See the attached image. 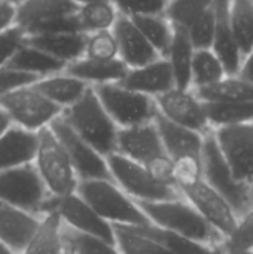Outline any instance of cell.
<instances>
[{
    "instance_id": "obj_1",
    "label": "cell",
    "mask_w": 253,
    "mask_h": 254,
    "mask_svg": "<svg viewBox=\"0 0 253 254\" xmlns=\"http://www.w3.org/2000/svg\"><path fill=\"white\" fill-rule=\"evenodd\" d=\"M137 205L151 223L161 229L212 247L222 246L225 241L224 237L213 229L207 220L182 196L170 201L137 202Z\"/></svg>"
},
{
    "instance_id": "obj_2",
    "label": "cell",
    "mask_w": 253,
    "mask_h": 254,
    "mask_svg": "<svg viewBox=\"0 0 253 254\" xmlns=\"http://www.w3.org/2000/svg\"><path fill=\"white\" fill-rule=\"evenodd\" d=\"M67 125L104 158L116 150L118 127L101 106L95 91L89 86L70 107L61 112Z\"/></svg>"
},
{
    "instance_id": "obj_3",
    "label": "cell",
    "mask_w": 253,
    "mask_h": 254,
    "mask_svg": "<svg viewBox=\"0 0 253 254\" xmlns=\"http://www.w3.org/2000/svg\"><path fill=\"white\" fill-rule=\"evenodd\" d=\"M112 180L136 202H158L180 198L177 188L160 177L154 170L116 152L106 156Z\"/></svg>"
},
{
    "instance_id": "obj_4",
    "label": "cell",
    "mask_w": 253,
    "mask_h": 254,
    "mask_svg": "<svg viewBox=\"0 0 253 254\" xmlns=\"http://www.w3.org/2000/svg\"><path fill=\"white\" fill-rule=\"evenodd\" d=\"M76 193L110 225L143 226L151 223L137 202L124 193L113 180L79 182Z\"/></svg>"
},
{
    "instance_id": "obj_5",
    "label": "cell",
    "mask_w": 253,
    "mask_h": 254,
    "mask_svg": "<svg viewBox=\"0 0 253 254\" xmlns=\"http://www.w3.org/2000/svg\"><path fill=\"white\" fill-rule=\"evenodd\" d=\"M78 9L72 0H24L15 6V25L25 36L82 31Z\"/></svg>"
},
{
    "instance_id": "obj_6",
    "label": "cell",
    "mask_w": 253,
    "mask_h": 254,
    "mask_svg": "<svg viewBox=\"0 0 253 254\" xmlns=\"http://www.w3.org/2000/svg\"><path fill=\"white\" fill-rule=\"evenodd\" d=\"M37 150L33 164L49 196H64L76 192L79 180L55 134L46 127L37 132Z\"/></svg>"
},
{
    "instance_id": "obj_7",
    "label": "cell",
    "mask_w": 253,
    "mask_h": 254,
    "mask_svg": "<svg viewBox=\"0 0 253 254\" xmlns=\"http://www.w3.org/2000/svg\"><path fill=\"white\" fill-rule=\"evenodd\" d=\"M201 165L203 179L231 204L239 217H243L252 210L253 188L236 180L215 141L212 131L204 135L201 149Z\"/></svg>"
},
{
    "instance_id": "obj_8",
    "label": "cell",
    "mask_w": 253,
    "mask_h": 254,
    "mask_svg": "<svg viewBox=\"0 0 253 254\" xmlns=\"http://www.w3.org/2000/svg\"><path fill=\"white\" fill-rule=\"evenodd\" d=\"M115 152L154 170L160 177L173 183L170 179L171 161L164 150L154 121L128 128H119Z\"/></svg>"
},
{
    "instance_id": "obj_9",
    "label": "cell",
    "mask_w": 253,
    "mask_h": 254,
    "mask_svg": "<svg viewBox=\"0 0 253 254\" xmlns=\"http://www.w3.org/2000/svg\"><path fill=\"white\" fill-rule=\"evenodd\" d=\"M92 88L118 128L152 122L157 115V106L152 97L131 91L119 82L101 83Z\"/></svg>"
},
{
    "instance_id": "obj_10",
    "label": "cell",
    "mask_w": 253,
    "mask_h": 254,
    "mask_svg": "<svg viewBox=\"0 0 253 254\" xmlns=\"http://www.w3.org/2000/svg\"><path fill=\"white\" fill-rule=\"evenodd\" d=\"M0 106L13 125L33 132H39L49 127V124L63 112V109L43 97L33 83L3 95L0 98Z\"/></svg>"
},
{
    "instance_id": "obj_11",
    "label": "cell",
    "mask_w": 253,
    "mask_h": 254,
    "mask_svg": "<svg viewBox=\"0 0 253 254\" xmlns=\"http://www.w3.org/2000/svg\"><path fill=\"white\" fill-rule=\"evenodd\" d=\"M48 211L57 213L61 222L75 232L91 235L115 244L112 225L103 220L76 192L64 196H48L42 204L39 214L43 216Z\"/></svg>"
},
{
    "instance_id": "obj_12",
    "label": "cell",
    "mask_w": 253,
    "mask_h": 254,
    "mask_svg": "<svg viewBox=\"0 0 253 254\" xmlns=\"http://www.w3.org/2000/svg\"><path fill=\"white\" fill-rule=\"evenodd\" d=\"M48 196L49 193L33 162L0 173L1 204L39 214Z\"/></svg>"
},
{
    "instance_id": "obj_13",
    "label": "cell",
    "mask_w": 253,
    "mask_h": 254,
    "mask_svg": "<svg viewBox=\"0 0 253 254\" xmlns=\"http://www.w3.org/2000/svg\"><path fill=\"white\" fill-rule=\"evenodd\" d=\"M49 128L64 147L79 182L112 180L106 158L100 155L92 146H89L84 138H81L67 125L61 115L49 124Z\"/></svg>"
},
{
    "instance_id": "obj_14",
    "label": "cell",
    "mask_w": 253,
    "mask_h": 254,
    "mask_svg": "<svg viewBox=\"0 0 253 254\" xmlns=\"http://www.w3.org/2000/svg\"><path fill=\"white\" fill-rule=\"evenodd\" d=\"M177 190L182 198H185L207 220V223L224 237V240L233 235L240 217L231 204L204 179L180 186Z\"/></svg>"
},
{
    "instance_id": "obj_15",
    "label": "cell",
    "mask_w": 253,
    "mask_h": 254,
    "mask_svg": "<svg viewBox=\"0 0 253 254\" xmlns=\"http://www.w3.org/2000/svg\"><path fill=\"white\" fill-rule=\"evenodd\" d=\"M212 134L236 180L253 188V122L221 127Z\"/></svg>"
},
{
    "instance_id": "obj_16",
    "label": "cell",
    "mask_w": 253,
    "mask_h": 254,
    "mask_svg": "<svg viewBox=\"0 0 253 254\" xmlns=\"http://www.w3.org/2000/svg\"><path fill=\"white\" fill-rule=\"evenodd\" d=\"M154 100L157 112L166 119L203 135L212 131L206 116L204 103L195 95L192 88L180 89L174 86Z\"/></svg>"
},
{
    "instance_id": "obj_17",
    "label": "cell",
    "mask_w": 253,
    "mask_h": 254,
    "mask_svg": "<svg viewBox=\"0 0 253 254\" xmlns=\"http://www.w3.org/2000/svg\"><path fill=\"white\" fill-rule=\"evenodd\" d=\"M112 31L118 43L119 60L128 68H137L160 58L158 52L151 46L128 16L119 13Z\"/></svg>"
},
{
    "instance_id": "obj_18",
    "label": "cell",
    "mask_w": 253,
    "mask_h": 254,
    "mask_svg": "<svg viewBox=\"0 0 253 254\" xmlns=\"http://www.w3.org/2000/svg\"><path fill=\"white\" fill-rule=\"evenodd\" d=\"M42 216L0 202V243L21 254L39 229Z\"/></svg>"
},
{
    "instance_id": "obj_19",
    "label": "cell",
    "mask_w": 253,
    "mask_h": 254,
    "mask_svg": "<svg viewBox=\"0 0 253 254\" xmlns=\"http://www.w3.org/2000/svg\"><path fill=\"white\" fill-rule=\"evenodd\" d=\"M230 1L231 0H213L215 36H213L212 51L221 60L225 73L228 76H236L240 71L243 55L236 43L230 25V15H228Z\"/></svg>"
},
{
    "instance_id": "obj_20",
    "label": "cell",
    "mask_w": 253,
    "mask_h": 254,
    "mask_svg": "<svg viewBox=\"0 0 253 254\" xmlns=\"http://www.w3.org/2000/svg\"><path fill=\"white\" fill-rule=\"evenodd\" d=\"M119 83L131 91L149 95L152 98L174 88L170 64L163 57L142 67L128 68L125 77Z\"/></svg>"
},
{
    "instance_id": "obj_21",
    "label": "cell",
    "mask_w": 253,
    "mask_h": 254,
    "mask_svg": "<svg viewBox=\"0 0 253 254\" xmlns=\"http://www.w3.org/2000/svg\"><path fill=\"white\" fill-rule=\"evenodd\" d=\"M154 124L157 127L161 143L170 161L182 156H201L204 141L203 134L177 125L161 116L158 112L154 118Z\"/></svg>"
},
{
    "instance_id": "obj_22",
    "label": "cell",
    "mask_w": 253,
    "mask_h": 254,
    "mask_svg": "<svg viewBox=\"0 0 253 254\" xmlns=\"http://www.w3.org/2000/svg\"><path fill=\"white\" fill-rule=\"evenodd\" d=\"M37 132L10 125L0 135V173L31 164L37 150Z\"/></svg>"
},
{
    "instance_id": "obj_23",
    "label": "cell",
    "mask_w": 253,
    "mask_h": 254,
    "mask_svg": "<svg viewBox=\"0 0 253 254\" xmlns=\"http://www.w3.org/2000/svg\"><path fill=\"white\" fill-rule=\"evenodd\" d=\"M86 37L88 34L82 31L46 33V34L25 36V43L46 52L52 58L67 65L85 55Z\"/></svg>"
},
{
    "instance_id": "obj_24",
    "label": "cell",
    "mask_w": 253,
    "mask_h": 254,
    "mask_svg": "<svg viewBox=\"0 0 253 254\" xmlns=\"http://www.w3.org/2000/svg\"><path fill=\"white\" fill-rule=\"evenodd\" d=\"M128 71V67L118 60H91V58H79L66 65L64 73L85 82L89 86L121 82Z\"/></svg>"
},
{
    "instance_id": "obj_25",
    "label": "cell",
    "mask_w": 253,
    "mask_h": 254,
    "mask_svg": "<svg viewBox=\"0 0 253 254\" xmlns=\"http://www.w3.org/2000/svg\"><path fill=\"white\" fill-rule=\"evenodd\" d=\"M33 85L43 97H46L51 103L63 110L75 104L89 88V85L85 82L64 71L40 77Z\"/></svg>"
},
{
    "instance_id": "obj_26",
    "label": "cell",
    "mask_w": 253,
    "mask_h": 254,
    "mask_svg": "<svg viewBox=\"0 0 253 254\" xmlns=\"http://www.w3.org/2000/svg\"><path fill=\"white\" fill-rule=\"evenodd\" d=\"M194 51L195 49L189 40L188 31L180 27H173V39L164 58L170 64L176 88L191 89V67Z\"/></svg>"
},
{
    "instance_id": "obj_27",
    "label": "cell",
    "mask_w": 253,
    "mask_h": 254,
    "mask_svg": "<svg viewBox=\"0 0 253 254\" xmlns=\"http://www.w3.org/2000/svg\"><path fill=\"white\" fill-rule=\"evenodd\" d=\"M203 103H236L253 100V83L239 74L225 76L221 80L192 89Z\"/></svg>"
},
{
    "instance_id": "obj_28",
    "label": "cell",
    "mask_w": 253,
    "mask_h": 254,
    "mask_svg": "<svg viewBox=\"0 0 253 254\" xmlns=\"http://www.w3.org/2000/svg\"><path fill=\"white\" fill-rule=\"evenodd\" d=\"M7 67L34 74L37 77H45L49 74L64 71L66 64L52 58L43 51L24 43L19 48V51L12 57V60L7 63Z\"/></svg>"
},
{
    "instance_id": "obj_29",
    "label": "cell",
    "mask_w": 253,
    "mask_h": 254,
    "mask_svg": "<svg viewBox=\"0 0 253 254\" xmlns=\"http://www.w3.org/2000/svg\"><path fill=\"white\" fill-rule=\"evenodd\" d=\"M134 228L139 232H142L143 235L163 244L171 254H218L222 247V246L212 247L207 244H201L198 241H194V240L180 237L177 234H173L170 231L161 229V228L155 226L154 223L143 225V226H134Z\"/></svg>"
},
{
    "instance_id": "obj_30",
    "label": "cell",
    "mask_w": 253,
    "mask_h": 254,
    "mask_svg": "<svg viewBox=\"0 0 253 254\" xmlns=\"http://www.w3.org/2000/svg\"><path fill=\"white\" fill-rule=\"evenodd\" d=\"M204 110L212 129L253 122V100L236 103H204Z\"/></svg>"
},
{
    "instance_id": "obj_31",
    "label": "cell",
    "mask_w": 253,
    "mask_h": 254,
    "mask_svg": "<svg viewBox=\"0 0 253 254\" xmlns=\"http://www.w3.org/2000/svg\"><path fill=\"white\" fill-rule=\"evenodd\" d=\"M160 57H166L173 39V25L161 15H137L130 18Z\"/></svg>"
},
{
    "instance_id": "obj_32",
    "label": "cell",
    "mask_w": 253,
    "mask_h": 254,
    "mask_svg": "<svg viewBox=\"0 0 253 254\" xmlns=\"http://www.w3.org/2000/svg\"><path fill=\"white\" fill-rule=\"evenodd\" d=\"M228 15L233 36L245 57L253 49V1L231 0Z\"/></svg>"
},
{
    "instance_id": "obj_33",
    "label": "cell",
    "mask_w": 253,
    "mask_h": 254,
    "mask_svg": "<svg viewBox=\"0 0 253 254\" xmlns=\"http://www.w3.org/2000/svg\"><path fill=\"white\" fill-rule=\"evenodd\" d=\"M119 254H171L158 241L143 235L134 226L112 225Z\"/></svg>"
},
{
    "instance_id": "obj_34",
    "label": "cell",
    "mask_w": 253,
    "mask_h": 254,
    "mask_svg": "<svg viewBox=\"0 0 253 254\" xmlns=\"http://www.w3.org/2000/svg\"><path fill=\"white\" fill-rule=\"evenodd\" d=\"M118 16L119 12L110 0L82 4L78 9V19L81 24V30L86 34L112 30Z\"/></svg>"
},
{
    "instance_id": "obj_35",
    "label": "cell",
    "mask_w": 253,
    "mask_h": 254,
    "mask_svg": "<svg viewBox=\"0 0 253 254\" xmlns=\"http://www.w3.org/2000/svg\"><path fill=\"white\" fill-rule=\"evenodd\" d=\"M225 68L212 49H195L191 67V88L212 85L225 77Z\"/></svg>"
},
{
    "instance_id": "obj_36",
    "label": "cell",
    "mask_w": 253,
    "mask_h": 254,
    "mask_svg": "<svg viewBox=\"0 0 253 254\" xmlns=\"http://www.w3.org/2000/svg\"><path fill=\"white\" fill-rule=\"evenodd\" d=\"M212 7L213 0H169L164 15L173 27L188 30Z\"/></svg>"
},
{
    "instance_id": "obj_37",
    "label": "cell",
    "mask_w": 253,
    "mask_h": 254,
    "mask_svg": "<svg viewBox=\"0 0 253 254\" xmlns=\"http://www.w3.org/2000/svg\"><path fill=\"white\" fill-rule=\"evenodd\" d=\"M61 226V219L57 213L48 211L42 216V222L33 238L28 241L21 254H49L54 238Z\"/></svg>"
},
{
    "instance_id": "obj_38",
    "label": "cell",
    "mask_w": 253,
    "mask_h": 254,
    "mask_svg": "<svg viewBox=\"0 0 253 254\" xmlns=\"http://www.w3.org/2000/svg\"><path fill=\"white\" fill-rule=\"evenodd\" d=\"M85 58L91 60H118L119 49L112 30L95 31L88 34L85 46Z\"/></svg>"
},
{
    "instance_id": "obj_39",
    "label": "cell",
    "mask_w": 253,
    "mask_h": 254,
    "mask_svg": "<svg viewBox=\"0 0 253 254\" xmlns=\"http://www.w3.org/2000/svg\"><path fill=\"white\" fill-rule=\"evenodd\" d=\"M170 179L176 188L194 183L203 179L201 156H182L171 159L170 162Z\"/></svg>"
},
{
    "instance_id": "obj_40",
    "label": "cell",
    "mask_w": 253,
    "mask_h": 254,
    "mask_svg": "<svg viewBox=\"0 0 253 254\" xmlns=\"http://www.w3.org/2000/svg\"><path fill=\"white\" fill-rule=\"evenodd\" d=\"M186 31L194 49H212L215 36V9H209Z\"/></svg>"
},
{
    "instance_id": "obj_41",
    "label": "cell",
    "mask_w": 253,
    "mask_h": 254,
    "mask_svg": "<svg viewBox=\"0 0 253 254\" xmlns=\"http://www.w3.org/2000/svg\"><path fill=\"white\" fill-rule=\"evenodd\" d=\"M222 249L227 253L253 249V208L239 219L236 231L224 241Z\"/></svg>"
},
{
    "instance_id": "obj_42",
    "label": "cell",
    "mask_w": 253,
    "mask_h": 254,
    "mask_svg": "<svg viewBox=\"0 0 253 254\" xmlns=\"http://www.w3.org/2000/svg\"><path fill=\"white\" fill-rule=\"evenodd\" d=\"M121 15L128 18L137 15H161L169 0H110Z\"/></svg>"
},
{
    "instance_id": "obj_43",
    "label": "cell",
    "mask_w": 253,
    "mask_h": 254,
    "mask_svg": "<svg viewBox=\"0 0 253 254\" xmlns=\"http://www.w3.org/2000/svg\"><path fill=\"white\" fill-rule=\"evenodd\" d=\"M25 43V33L15 24L0 31V67L7 65L12 57Z\"/></svg>"
},
{
    "instance_id": "obj_44",
    "label": "cell",
    "mask_w": 253,
    "mask_h": 254,
    "mask_svg": "<svg viewBox=\"0 0 253 254\" xmlns=\"http://www.w3.org/2000/svg\"><path fill=\"white\" fill-rule=\"evenodd\" d=\"M40 77L25 73V71H19L15 68H10L7 65L0 67V98L18 88L27 86L34 83L36 80H39Z\"/></svg>"
},
{
    "instance_id": "obj_45",
    "label": "cell",
    "mask_w": 253,
    "mask_h": 254,
    "mask_svg": "<svg viewBox=\"0 0 253 254\" xmlns=\"http://www.w3.org/2000/svg\"><path fill=\"white\" fill-rule=\"evenodd\" d=\"M72 235L75 240L76 254H119L115 244H110L104 240L75 231H72Z\"/></svg>"
},
{
    "instance_id": "obj_46",
    "label": "cell",
    "mask_w": 253,
    "mask_h": 254,
    "mask_svg": "<svg viewBox=\"0 0 253 254\" xmlns=\"http://www.w3.org/2000/svg\"><path fill=\"white\" fill-rule=\"evenodd\" d=\"M49 254H76L72 229L67 228L63 222H61V226H60L55 238H54Z\"/></svg>"
},
{
    "instance_id": "obj_47",
    "label": "cell",
    "mask_w": 253,
    "mask_h": 254,
    "mask_svg": "<svg viewBox=\"0 0 253 254\" xmlns=\"http://www.w3.org/2000/svg\"><path fill=\"white\" fill-rule=\"evenodd\" d=\"M15 24V6L0 1V31Z\"/></svg>"
},
{
    "instance_id": "obj_48",
    "label": "cell",
    "mask_w": 253,
    "mask_h": 254,
    "mask_svg": "<svg viewBox=\"0 0 253 254\" xmlns=\"http://www.w3.org/2000/svg\"><path fill=\"white\" fill-rule=\"evenodd\" d=\"M239 76L243 77L245 80L253 83V49L249 54H246V55L243 57V61H242V67H240Z\"/></svg>"
},
{
    "instance_id": "obj_49",
    "label": "cell",
    "mask_w": 253,
    "mask_h": 254,
    "mask_svg": "<svg viewBox=\"0 0 253 254\" xmlns=\"http://www.w3.org/2000/svg\"><path fill=\"white\" fill-rule=\"evenodd\" d=\"M10 125H13L12 121H10V118L7 116V113H6V112L1 109V106H0V135H1Z\"/></svg>"
},
{
    "instance_id": "obj_50",
    "label": "cell",
    "mask_w": 253,
    "mask_h": 254,
    "mask_svg": "<svg viewBox=\"0 0 253 254\" xmlns=\"http://www.w3.org/2000/svg\"><path fill=\"white\" fill-rule=\"evenodd\" d=\"M73 3H76L78 6H82V4H88V3H95V1H103V0H72Z\"/></svg>"
},
{
    "instance_id": "obj_51",
    "label": "cell",
    "mask_w": 253,
    "mask_h": 254,
    "mask_svg": "<svg viewBox=\"0 0 253 254\" xmlns=\"http://www.w3.org/2000/svg\"><path fill=\"white\" fill-rule=\"evenodd\" d=\"M0 254H15L7 246H4L3 243H0Z\"/></svg>"
},
{
    "instance_id": "obj_52",
    "label": "cell",
    "mask_w": 253,
    "mask_h": 254,
    "mask_svg": "<svg viewBox=\"0 0 253 254\" xmlns=\"http://www.w3.org/2000/svg\"><path fill=\"white\" fill-rule=\"evenodd\" d=\"M225 252V250H224ZM227 253V252H225ZM227 254H253V249H248V250H239V252H233V253Z\"/></svg>"
},
{
    "instance_id": "obj_53",
    "label": "cell",
    "mask_w": 253,
    "mask_h": 254,
    "mask_svg": "<svg viewBox=\"0 0 253 254\" xmlns=\"http://www.w3.org/2000/svg\"><path fill=\"white\" fill-rule=\"evenodd\" d=\"M0 1H4V3H9V4L16 6V4H19L21 1H24V0H0Z\"/></svg>"
},
{
    "instance_id": "obj_54",
    "label": "cell",
    "mask_w": 253,
    "mask_h": 254,
    "mask_svg": "<svg viewBox=\"0 0 253 254\" xmlns=\"http://www.w3.org/2000/svg\"><path fill=\"white\" fill-rule=\"evenodd\" d=\"M218 254H227V253H225V252H224V249L221 247V250H219V253H218Z\"/></svg>"
},
{
    "instance_id": "obj_55",
    "label": "cell",
    "mask_w": 253,
    "mask_h": 254,
    "mask_svg": "<svg viewBox=\"0 0 253 254\" xmlns=\"http://www.w3.org/2000/svg\"><path fill=\"white\" fill-rule=\"evenodd\" d=\"M252 1H253V0H252Z\"/></svg>"
}]
</instances>
